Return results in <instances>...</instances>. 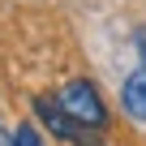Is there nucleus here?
Returning a JSON list of instances; mask_svg holds the SVG:
<instances>
[{
  "instance_id": "nucleus-1",
  "label": "nucleus",
  "mask_w": 146,
  "mask_h": 146,
  "mask_svg": "<svg viewBox=\"0 0 146 146\" xmlns=\"http://www.w3.org/2000/svg\"><path fill=\"white\" fill-rule=\"evenodd\" d=\"M56 103L78 120L82 129H90V133H103V129H108V103H103V95H99V86H95L90 78L64 82V86L56 90Z\"/></svg>"
},
{
  "instance_id": "nucleus-2",
  "label": "nucleus",
  "mask_w": 146,
  "mask_h": 146,
  "mask_svg": "<svg viewBox=\"0 0 146 146\" xmlns=\"http://www.w3.org/2000/svg\"><path fill=\"white\" fill-rule=\"evenodd\" d=\"M35 116H39V125H43L52 137H60V142H73V146H99V133L82 129L78 120H73V116L56 103V95H39V99H35Z\"/></svg>"
},
{
  "instance_id": "nucleus-3",
  "label": "nucleus",
  "mask_w": 146,
  "mask_h": 146,
  "mask_svg": "<svg viewBox=\"0 0 146 146\" xmlns=\"http://www.w3.org/2000/svg\"><path fill=\"white\" fill-rule=\"evenodd\" d=\"M120 108L133 120H146V69H133L120 86Z\"/></svg>"
},
{
  "instance_id": "nucleus-4",
  "label": "nucleus",
  "mask_w": 146,
  "mask_h": 146,
  "mask_svg": "<svg viewBox=\"0 0 146 146\" xmlns=\"http://www.w3.org/2000/svg\"><path fill=\"white\" fill-rule=\"evenodd\" d=\"M17 146H43L39 133H35V125H17Z\"/></svg>"
},
{
  "instance_id": "nucleus-5",
  "label": "nucleus",
  "mask_w": 146,
  "mask_h": 146,
  "mask_svg": "<svg viewBox=\"0 0 146 146\" xmlns=\"http://www.w3.org/2000/svg\"><path fill=\"white\" fill-rule=\"evenodd\" d=\"M133 47H137V69H146V26L133 30Z\"/></svg>"
},
{
  "instance_id": "nucleus-6",
  "label": "nucleus",
  "mask_w": 146,
  "mask_h": 146,
  "mask_svg": "<svg viewBox=\"0 0 146 146\" xmlns=\"http://www.w3.org/2000/svg\"><path fill=\"white\" fill-rule=\"evenodd\" d=\"M0 146H17V133H9V129H0Z\"/></svg>"
}]
</instances>
